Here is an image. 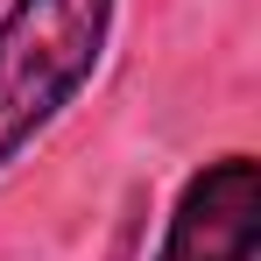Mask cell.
I'll return each mask as SVG.
<instances>
[{"label":"cell","instance_id":"cell-1","mask_svg":"<svg viewBox=\"0 0 261 261\" xmlns=\"http://www.w3.org/2000/svg\"><path fill=\"white\" fill-rule=\"evenodd\" d=\"M113 21L120 0H0V176L92 92Z\"/></svg>","mask_w":261,"mask_h":261},{"label":"cell","instance_id":"cell-2","mask_svg":"<svg viewBox=\"0 0 261 261\" xmlns=\"http://www.w3.org/2000/svg\"><path fill=\"white\" fill-rule=\"evenodd\" d=\"M148 261H261V155L219 148L176 184Z\"/></svg>","mask_w":261,"mask_h":261}]
</instances>
